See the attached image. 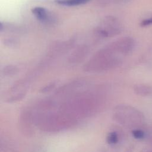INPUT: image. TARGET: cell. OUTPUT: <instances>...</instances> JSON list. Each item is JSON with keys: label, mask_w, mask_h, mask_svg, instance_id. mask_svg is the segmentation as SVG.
<instances>
[{"label": "cell", "mask_w": 152, "mask_h": 152, "mask_svg": "<svg viewBox=\"0 0 152 152\" xmlns=\"http://www.w3.org/2000/svg\"><path fill=\"white\" fill-rule=\"evenodd\" d=\"M121 55L112 42L99 50L86 64L84 70L97 73L115 68L122 63Z\"/></svg>", "instance_id": "cell-1"}, {"label": "cell", "mask_w": 152, "mask_h": 152, "mask_svg": "<svg viewBox=\"0 0 152 152\" xmlns=\"http://www.w3.org/2000/svg\"><path fill=\"white\" fill-rule=\"evenodd\" d=\"M122 27L118 20L112 15L104 17L95 28V33L101 37H110L119 34Z\"/></svg>", "instance_id": "cell-2"}, {"label": "cell", "mask_w": 152, "mask_h": 152, "mask_svg": "<svg viewBox=\"0 0 152 152\" xmlns=\"http://www.w3.org/2000/svg\"><path fill=\"white\" fill-rule=\"evenodd\" d=\"M31 12L34 17L42 23L53 24L56 22V16L44 7H34L31 10Z\"/></svg>", "instance_id": "cell-3"}, {"label": "cell", "mask_w": 152, "mask_h": 152, "mask_svg": "<svg viewBox=\"0 0 152 152\" xmlns=\"http://www.w3.org/2000/svg\"><path fill=\"white\" fill-rule=\"evenodd\" d=\"M116 48L122 55H126L130 53L134 49L135 43L131 37H124L113 42Z\"/></svg>", "instance_id": "cell-4"}, {"label": "cell", "mask_w": 152, "mask_h": 152, "mask_svg": "<svg viewBox=\"0 0 152 152\" xmlns=\"http://www.w3.org/2000/svg\"><path fill=\"white\" fill-rule=\"evenodd\" d=\"M88 49L86 46H83L78 48L69 56V61L71 63H77L81 61L87 54Z\"/></svg>", "instance_id": "cell-5"}, {"label": "cell", "mask_w": 152, "mask_h": 152, "mask_svg": "<svg viewBox=\"0 0 152 152\" xmlns=\"http://www.w3.org/2000/svg\"><path fill=\"white\" fill-rule=\"evenodd\" d=\"M135 93L141 96H148L152 94V87L146 84H137L134 87Z\"/></svg>", "instance_id": "cell-6"}, {"label": "cell", "mask_w": 152, "mask_h": 152, "mask_svg": "<svg viewBox=\"0 0 152 152\" xmlns=\"http://www.w3.org/2000/svg\"><path fill=\"white\" fill-rule=\"evenodd\" d=\"M90 1V0H55V2L61 5L74 7L86 4Z\"/></svg>", "instance_id": "cell-7"}, {"label": "cell", "mask_w": 152, "mask_h": 152, "mask_svg": "<svg viewBox=\"0 0 152 152\" xmlns=\"http://www.w3.org/2000/svg\"><path fill=\"white\" fill-rule=\"evenodd\" d=\"M18 72V68L14 65H9L4 66L1 72L4 76H12Z\"/></svg>", "instance_id": "cell-8"}, {"label": "cell", "mask_w": 152, "mask_h": 152, "mask_svg": "<svg viewBox=\"0 0 152 152\" xmlns=\"http://www.w3.org/2000/svg\"><path fill=\"white\" fill-rule=\"evenodd\" d=\"M3 42L5 46H8V48H16L19 45L18 40H17L15 38H12V37L5 38L4 40H3Z\"/></svg>", "instance_id": "cell-9"}, {"label": "cell", "mask_w": 152, "mask_h": 152, "mask_svg": "<svg viewBox=\"0 0 152 152\" xmlns=\"http://www.w3.org/2000/svg\"><path fill=\"white\" fill-rule=\"evenodd\" d=\"M106 140L109 144H114L117 143L118 141V137L117 133L115 132H111L109 133L107 136Z\"/></svg>", "instance_id": "cell-10"}, {"label": "cell", "mask_w": 152, "mask_h": 152, "mask_svg": "<svg viewBox=\"0 0 152 152\" xmlns=\"http://www.w3.org/2000/svg\"><path fill=\"white\" fill-rule=\"evenodd\" d=\"M132 135L135 139L141 140L144 138L145 133L144 132L140 129H135L132 131Z\"/></svg>", "instance_id": "cell-11"}, {"label": "cell", "mask_w": 152, "mask_h": 152, "mask_svg": "<svg viewBox=\"0 0 152 152\" xmlns=\"http://www.w3.org/2000/svg\"><path fill=\"white\" fill-rule=\"evenodd\" d=\"M151 24H152V17L142 20L140 23V26L141 27H147Z\"/></svg>", "instance_id": "cell-12"}, {"label": "cell", "mask_w": 152, "mask_h": 152, "mask_svg": "<svg viewBox=\"0 0 152 152\" xmlns=\"http://www.w3.org/2000/svg\"><path fill=\"white\" fill-rule=\"evenodd\" d=\"M55 86V84L53 83H51L50 84H49L48 86H47L46 87L44 88V90H45L46 91H48V90H50L51 89L52 87H53Z\"/></svg>", "instance_id": "cell-13"}, {"label": "cell", "mask_w": 152, "mask_h": 152, "mask_svg": "<svg viewBox=\"0 0 152 152\" xmlns=\"http://www.w3.org/2000/svg\"><path fill=\"white\" fill-rule=\"evenodd\" d=\"M130 0H116V1L117 2H125L127 1H129Z\"/></svg>", "instance_id": "cell-14"}, {"label": "cell", "mask_w": 152, "mask_h": 152, "mask_svg": "<svg viewBox=\"0 0 152 152\" xmlns=\"http://www.w3.org/2000/svg\"><path fill=\"white\" fill-rule=\"evenodd\" d=\"M145 152H152V149H148L145 151Z\"/></svg>", "instance_id": "cell-15"}]
</instances>
